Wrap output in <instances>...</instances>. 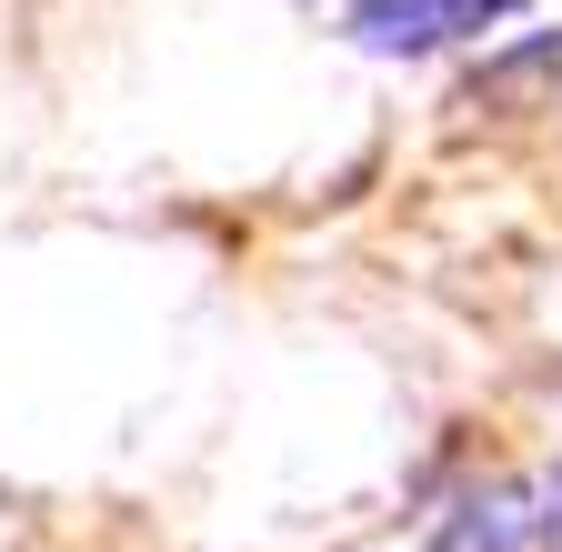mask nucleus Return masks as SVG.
<instances>
[{"label": "nucleus", "instance_id": "f257e3e1", "mask_svg": "<svg viewBox=\"0 0 562 552\" xmlns=\"http://www.w3.org/2000/svg\"><path fill=\"white\" fill-rule=\"evenodd\" d=\"M492 21H522V0H351V41L382 60H422V50L472 41Z\"/></svg>", "mask_w": 562, "mask_h": 552}, {"label": "nucleus", "instance_id": "f03ea898", "mask_svg": "<svg viewBox=\"0 0 562 552\" xmlns=\"http://www.w3.org/2000/svg\"><path fill=\"white\" fill-rule=\"evenodd\" d=\"M513 532H522V522H513V493H492V503H472V512L442 532V552H503Z\"/></svg>", "mask_w": 562, "mask_h": 552}, {"label": "nucleus", "instance_id": "7ed1b4c3", "mask_svg": "<svg viewBox=\"0 0 562 552\" xmlns=\"http://www.w3.org/2000/svg\"><path fill=\"white\" fill-rule=\"evenodd\" d=\"M532 532H542V542H562V472L542 482V512H532Z\"/></svg>", "mask_w": 562, "mask_h": 552}]
</instances>
